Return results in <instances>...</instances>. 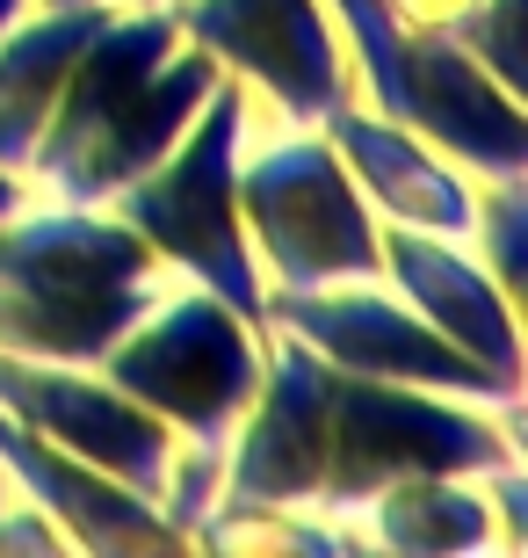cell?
<instances>
[{
    "instance_id": "6da1fadb",
    "label": "cell",
    "mask_w": 528,
    "mask_h": 558,
    "mask_svg": "<svg viewBox=\"0 0 528 558\" xmlns=\"http://www.w3.org/2000/svg\"><path fill=\"white\" fill-rule=\"evenodd\" d=\"M224 81V65L204 44L182 51V22L167 0L109 8L59 87V109L44 124L29 174L51 204L102 210L131 174L160 160L182 138V124L204 109V95Z\"/></svg>"
},
{
    "instance_id": "7a4b0ae2",
    "label": "cell",
    "mask_w": 528,
    "mask_h": 558,
    "mask_svg": "<svg viewBox=\"0 0 528 558\" xmlns=\"http://www.w3.org/2000/svg\"><path fill=\"white\" fill-rule=\"evenodd\" d=\"M160 254L123 218L51 204L0 218V349L95 371L152 305Z\"/></svg>"
},
{
    "instance_id": "3957f363",
    "label": "cell",
    "mask_w": 528,
    "mask_h": 558,
    "mask_svg": "<svg viewBox=\"0 0 528 558\" xmlns=\"http://www.w3.org/2000/svg\"><path fill=\"white\" fill-rule=\"evenodd\" d=\"M95 371L116 392L138 399L145 414H160L174 435H188L196 457H188L182 478H167L174 500H160V515L188 537V522L204 508V478L224 464V442H232L246 399L261 385V341H254V327L224 298H210L196 283L182 298H167L160 312L145 305V319L109 341Z\"/></svg>"
},
{
    "instance_id": "277c9868",
    "label": "cell",
    "mask_w": 528,
    "mask_h": 558,
    "mask_svg": "<svg viewBox=\"0 0 528 558\" xmlns=\"http://www.w3.org/2000/svg\"><path fill=\"white\" fill-rule=\"evenodd\" d=\"M240 131H246L240 87L218 81L204 95V109L182 124V138L167 145L145 174H131L109 204H116V218L138 232L160 262L188 269L210 298H224V305L240 312L246 327H261L268 290H261V262H254V247H246L240 196H232Z\"/></svg>"
},
{
    "instance_id": "5b68a950",
    "label": "cell",
    "mask_w": 528,
    "mask_h": 558,
    "mask_svg": "<svg viewBox=\"0 0 528 558\" xmlns=\"http://www.w3.org/2000/svg\"><path fill=\"white\" fill-rule=\"evenodd\" d=\"M341 22L355 37V65L377 95V117L420 131L434 153L464 160L486 182H521L528 174L521 95H507L449 29H398L384 15V0L341 8Z\"/></svg>"
},
{
    "instance_id": "8992f818",
    "label": "cell",
    "mask_w": 528,
    "mask_h": 558,
    "mask_svg": "<svg viewBox=\"0 0 528 558\" xmlns=\"http://www.w3.org/2000/svg\"><path fill=\"white\" fill-rule=\"evenodd\" d=\"M521 464V421H500L470 407H449V392H420V385H384V377H333V421H326V478L319 508L347 515L355 500H369L384 478L406 472H500Z\"/></svg>"
},
{
    "instance_id": "52a82bcc",
    "label": "cell",
    "mask_w": 528,
    "mask_h": 558,
    "mask_svg": "<svg viewBox=\"0 0 528 558\" xmlns=\"http://www.w3.org/2000/svg\"><path fill=\"white\" fill-rule=\"evenodd\" d=\"M232 196H240V226L261 247V269L283 290L377 283L384 276L377 210L347 182L326 131H297V138L268 145L261 160L232 167Z\"/></svg>"
},
{
    "instance_id": "ba28073f",
    "label": "cell",
    "mask_w": 528,
    "mask_h": 558,
    "mask_svg": "<svg viewBox=\"0 0 528 558\" xmlns=\"http://www.w3.org/2000/svg\"><path fill=\"white\" fill-rule=\"evenodd\" d=\"M261 327L297 333L333 371H355V377L420 385V392H449V399H492V407L521 399V385H500L486 363H470L456 341H442L413 305H398V298H384L369 283L275 290V298H261Z\"/></svg>"
},
{
    "instance_id": "9c48e42d",
    "label": "cell",
    "mask_w": 528,
    "mask_h": 558,
    "mask_svg": "<svg viewBox=\"0 0 528 558\" xmlns=\"http://www.w3.org/2000/svg\"><path fill=\"white\" fill-rule=\"evenodd\" d=\"M0 414H15L22 428L51 435L59 450L87 457L95 472L123 478L131 494L152 508L167 500L174 478V428L160 414H145L131 392H116L109 377H87L81 363H44V355L0 349Z\"/></svg>"
},
{
    "instance_id": "30bf717a",
    "label": "cell",
    "mask_w": 528,
    "mask_h": 558,
    "mask_svg": "<svg viewBox=\"0 0 528 558\" xmlns=\"http://www.w3.org/2000/svg\"><path fill=\"white\" fill-rule=\"evenodd\" d=\"M182 37H196L218 65L275 95L283 117L319 124L333 102H347V65L326 22V0H167Z\"/></svg>"
},
{
    "instance_id": "8fae6325",
    "label": "cell",
    "mask_w": 528,
    "mask_h": 558,
    "mask_svg": "<svg viewBox=\"0 0 528 558\" xmlns=\"http://www.w3.org/2000/svg\"><path fill=\"white\" fill-rule=\"evenodd\" d=\"M333 363L297 333H275L261 355V385L246 399L240 450L224 464V500H275V508H319L326 478V421H333Z\"/></svg>"
},
{
    "instance_id": "7c38bea8",
    "label": "cell",
    "mask_w": 528,
    "mask_h": 558,
    "mask_svg": "<svg viewBox=\"0 0 528 558\" xmlns=\"http://www.w3.org/2000/svg\"><path fill=\"white\" fill-rule=\"evenodd\" d=\"M0 472L15 478L22 500H29L65 544H81V551L123 558V551H182L188 544L145 494H131L123 478L95 472L87 457L59 450L51 435L22 428L15 414H0Z\"/></svg>"
},
{
    "instance_id": "4fadbf2b",
    "label": "cell",
    "mask_w": 528,
    "mask_h": 558,
    "mask_svg": "<svg viewBox=\"0 0 528 558\" xmlns=\"http://www.w3.org/2000/svg\"><path fill=\"white\" fill-rule=\"evenodd\" d=\"M377 254H384V276L398 283V298H406L442 341H456L470 363H486L500 385H521L514 298L492 283L486 262H470L456 240L420 232V226H384L377 232Z\"/></svg>"
},
{
    "instance_id": "5bb4252c",
    "label": "cell",
    "mask_w": 528,
    "mask_h": 558,
    "mask_svg": "<svg viewBox=\"0 0 528 558\" xmlns=\"http://www.w3.org/2000/svg\"><path fill=\"white\" fill-rule=\"evenodd\" d=\"M319 131H326V145L341 153L347 182L363 189L369 210H384L391 226H420V232H442V240H470L478 189H470L420 131L391 124V117H369V109H347V102L326 109Z\"/></svg>"
},
{
    "instance_id": "9a60e30c",
    "label": "cell",
    "mask_w": 528,
    "mask_h": 558,
    "mask_svg": "<svg viewBox=\"0 0 528 558\" xmlns=\"http://www.w3.org/2000/svg\"><path fill=\"white\" fill-rule=\"evenodd\" d=\"M116 0H73V8H44L29 22H8L0 29V167L22 174L29 153H37L51 109H59V87L73 73V59L87 51V37L102 29V15Z\"/></svg>"
},
{
    "instance_id": "2e32d148",
    "label": "cell",
    "mask_w": 528,
    "mask_h": 558,
    "mask_svg": "<svg viewBox=\"0 0 528 558\" xmlns=\"http://www.w3.org/2000/svg\"><path fill=\"white\" fill-rule=\"evenodd\" d=\"M347 515H363L355 537L384 544V551H406V558H464V551L500 544L486 472H406V478H384V486H377L369 500H355Z\"/></svg>"
},
{
    "instance_id": "e0dca14e",
    "label": "cell",
    "mask_w": 528,
    "mask_h": 558,
    "mask_svg": "<svg viewBox=\"0 0 528 558\" xmlns=\"http://www.w3.org/2000/svg\"><path fill=\"white\" fill-rule=\"evenodd\" d=\"M521 22H528V0H478L449 37L464 44L470 59L486 65L492 81L507 87V95H521L528 87V51H521Z\"/></svg>"
},
{
    "instance_id": "ac0fdd59",
    "label": "cell",
    "mask_w": 528,
    "mask_h": 558,
    "mask_svg": "<svg viewBox=\"0 0 528 558\" xmlns=\"http://www.w3.org/2000/svg\"><path fill=\"white\" fill-rule=\"evenodd\" d=\"M521 182H492L486 196H478V218H470V240H486V269H492V283L507 290H521V269H528V247H521Z\"/></svg>"
},
{
    "instance_id": "d6986e66",
    "label": "cell",
    "mask_w": 528,
    "mask_h": 558,
    "mask_svg": "<svg viewBox=\"0 0 528 558\" xmlns=\"http://www.w3.org/2000/svg\"><path fill=\"white\" fill-rule=\"evenodd\" d=\"M470 8H478V0H384V15L398 22V29H456Z\"/></svg>"
},
{
    "instance_id": "ffe728a7",
    "label": "cell",
    "mask_w": 528,
    "mask_h": 558,
    "mask_svg": "<svg viewBox=\"0 0 528 558\" xmlns=\"http://www.w3.org/2000/svg\"><path fill=\"white\" fill-rule=\"evenodd\" d=\"M22 204H29V189H22L15 174H8V167H0V218H15Z\"/></svg>"
},
{
    "instance_id": "44dd1931",
    "label": "cell",
    "mask_w": 528,
    "mask_h": 558,
    "mask_svg": "<svg viewBox=\"0 0 528 558\" xmlns=\"http://www.w3.org/2000/svg\"><path fill=\"white\" fill-rule=\"evenodd\" d=\"M15 15H29V0H0V29H8Z\"/></svg>"
},
{
    "instance_id": "7402d4cb",
    "label": "cell",
    "mask_w": 528,
    "mask_h": 558,
    "mask_svg": "<svg viewBox=\"0 0 528 558\" xmlns=\"http://www.w3.org/2000/svg\"><path fill=\"white\" fill-rule=\"evenodd\" d=\"M44 8H73V0H44Z\"/></svg>"
},
{
    "instance_id": "603a6c76",
    "label": "cell",
    "mask_w": 528,
    "mask_h": 558,
    "mask_svg": "<svg viewBox=\"0 0 528 558\" xmlns=\"http://www.w3.org/2000/svg\"><path fill=\"white\" fill-rule=\"evenodd\" d=\"M0 508H8V486H0Z\"/></svg>"
}]
</instances>
